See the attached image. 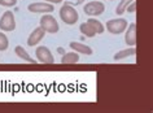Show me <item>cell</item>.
<instances>
[{"label":"cell","mask_w":153,"mask_h":113,"mask_svg":"<svg viewBox=\"0 0 153 113\" xmlns=\"http://www.w3.org/2000/svg\"><path fill=\"white\" fill-rule=\"evenodd\" d=\"M69 47H70L73 51H75V52L87 55V56H91V55L94 53V51H92V48H91L90 46L85 44V43H81V42H70Z\"/></svg>","instance_id":"10"},{"label":"cell","mask_w":153,"mask_h":113,"mask_svg":"<svg viewBox=\"0 0 153 113\" xmlns=\"http://www.w3.org/2000/svg\"><path fill=\"white\" fill-rule=\"evenodd\" d=\"M131 1H134V0H121L120 1V4L117 5V8H116V14L117 16H122L126 12V8H127V5Z\"/></svg>","instance_id":"16"},{"label":"cell","mask_w":153,"mask_h":113,"mask_svg":"<svg viewBox=\"0 0 153 113\" xmlns=\"http://www.w3.org/2000/svg\"><path fill=\"white\" fill-rule=\"evenodd\" d=\"M83 12H85L87 16L96 17V16H101L105 12V5L101 1H90V3L85 4Z\"/></svg>","instance_id":"6"},{"label":"cell","mask_w":153,"mask_h":113,"mask_svg":"<svg viewBox=\"0 0 153 113\" xmlns=\"http://www.w3.org/2000/svg\"><path fill=\"white\" fill-rule=\"evenodd\" d=\"M134 55H136V48L135 47H128L126 49H122L120 52H117L114 55V61H120V60H123V58H127V57H131Z\"/></svg>","instance_id":"12"},{"label":"cell","mask_w":153,"mask_h":113,"mask_svg":"<svg viewBox=\"0 0 153 113\" xmlns=\"http://www.w3.org/2000/svg\"><path fill=\"white\" fill-rule=\"evenodd\" d=\"M79 30H81V33L85 35V37H87V38H92V37H95L96 35V33H95V30L91 27V25L88 22H82L81 23V26H79Z\"/></svg>","instance_id":"15"},{"label":"cell","mask_w":153,"mask_h":113,"mask_svg":"<svg viewBox=\"0 0 153 113\" xmlns=\"http://www.w3.org/2000/svg\"><path fill=\"white\" fill-rule=\"evenodd\" d=\"M44 1H47L49 4H60V3H62L64 0H44Z\"/></svg>","instance_id":"20"},{"label":"cell","mask_w":153,"mask_h":113,"mask_svg":"<svg viewBox=\"0 0 153 113\" xmlns=\"http://www.w3.org/2000/svg\"><path fill=\"white\" fill-rule=\"evenodd\" d=\"M45 37V31L42 29V27H36V29L33 30V33L29 35L27 38V46L29 47H35L38 46L39 43L43 40V38Z\"/></svg>","instance_id":"8"},{"label":"cell","mask_w":153,"mask_h":113,"mask_svg":"<svg viewBox=\"0 0 153 113\" xmlns=\"http://www.w3.org/2000/svg\"><path fill=\"white\" fill-rule=\"evenodd\" d=\"M85 3V0H76V5H82Z\"/></svg>","instance_id":"21"},{"label":"cell","mask_w":153,"mask_h":113,"mask_svg":"<svg viewBox=\"0 0 153 113\" xmlns=\"http://www.w3.org/2000/svg\"><path fill=\"white\" fill-rule=\"evenodd\" d=\"M87 22L91 25V27L95 30V33L96 34H102L104 33V30H105V26L102 25V23L99 21L97 18H94V17H91V18H88L87 19Z\"/></svg>","instance_id":"14"},{"label":"cell","mask_w":153,"mask_h":113,"mask_svg":"<svg viewBox=\"0 0 153 113\" xmlns=\"http://www.w3.org/2000/svg\"><path fill=\"white\" fill-rule=\"evenodd\" d=\"M126 34H125V43L127 44L128 47H134L136 46V23H131V25L127 26V29L125 30Z\"/></svg>","instance_id":"9"},{"label":"cell","mask_w":153,"mask_h":113,"mask_svg":"<svg viewBox=\"0 0 153 113\" xmlns=\"http://www.w3.org/2000/svg\"><path fill=\"white\" fill-rule=\"evenodd\" d=\"M79 61V53L73 51V52L64 53L61 57V64H76Z\"/></svg>","instance_id":"13"},{"label":"cell","mask_w":153,"mask_h":113,"mask_svg":"<svg viewBox=\"0 0 153 113\" xmlns=\"http://www.w3.org/2000/svg\"><path fill=\"white\" fill-rule=\"evenodd\" d=\"M9 47V40L4 33L0 31V51H5Z\"/></svg>","instance_id":"17"},{"label":"cell","mask_w":153,"mask_h":113,"mask_svg":"<svg viewBox=\"0 0 153 113\" xmlns=\"http://www.w3.org/2000/svg\"><path fill=\"white\" fill-rule=\"evenodd\" d=\"M127 26H128L127 21L122 17L109 19V21L105 23V29L113 35H120L122 33H125V30L127 29Z\"/></svg>","instance_id":"3"},{"label":"cell","mask_w":153,"mask_h":113,"mask_svg":"<svg viewBox=\"0 0 153 113\" xmlns=\"http://www.w3.org/2000/svg\"><path fill=\"white\" fill-rule=\"evenodd\" d=\"M14 53H16L20 58H22L24 61L29 62V64H35V62H36L35 58H33L31 56H30V55L27 53V51H26L22 46H17L16 48H14Z\"/></svg>","instance_id":"11"},{"label":"cell","mask_w":153,"mask_h":113,"mask_svg":"<svg viewBox=\"0 0 153 113\" xmlns=\"http://www.w3.org/2000/svg\"><path fill=\"white\" fill-rule=\"evenodd\" d=\"M0 5L10 8V7H16L17 5V0H0Z\"/></svg>","instance_id":"18"},{"label":"cell","mask_w":153,"mask_h":113,"mask_svg":"<svg viewBox=\"0 0 153 113\" xmlns=\"http://www.w3.org/2000/svg\"><path fill=\"white\" fill-rule=\"evenodd\" d=\"M16 29V18L12 10H5L0 17V30L9 33Z\"/></svg>","instance_id":"4"},{"label":"cell","mask_w":153,"mask_h":113,"mask_svg":"<svg viewBox=\"0 0 153 113\" xmlns=\"http://www.w3.org/2000/svg\"><path fill=\"white\" fill-rule=\"evenodd\" d=\"M35 57H36V61L42 62V64H55V57H53L51 49L48 47H44V46L36 47Z\"/></svg>","instance_id":"5"},{"label":"cell","mask_w":153,"mask_h":113,"mask_svg":"<svg viewBox=\"0 0 153 113\" xmlns=\"http://www.w3.org/2000/svg\"><path fill=\"white\" fill-rule=\"evenodd\" d=\"M29 12H33V13H52L55 10V5L53 4H49L47 1H39V3H31L27 5Z\"/></svg>","instance_id":"7"},{"label":"cell","mask_w":153,"mask_h":113,"mask_svg":"<svg viewBox=\"0 0 153 113\" xmlns=\"http://www.w3.org/2000/svg\"><path fill=\"white\" fill-rule=\"evenodd\" d=\"M136 5H137L136 1L134 0V1H131L127 5V8H126V12H128V13H135V12H136Z\"/></svg>","instance_id":"19"},{"label":"cell","mask_w":153,"mask_h":113,"mask_svg":"<svg viewBox=\"0 0 153 113\" xmlns=\"http://www.w3.org/2000/svg\"><path fill=\"white\" fill-rule=\"evenodd\" d=\"M60 18L66 25H75L79 19V13L74 7L62 5L60 8Z\"/></svg>","instance_id":"1"},{"label":"cell","mask_w":153,"mask_h":113,"mask_svg":"<svg viewBox=\"0 0 153 113\" xmlns=\"http://www.w3.org/2000/svg\"><path fill=\"white\" fill-rule=\"evenodd\" d=\"M39 25L45 33H49V34H56L57 31L60 30L59 22H57V19L53 17L51 13H45V14L42 16Z\"/></svg>","instance_id":"2"}]
</instances>
